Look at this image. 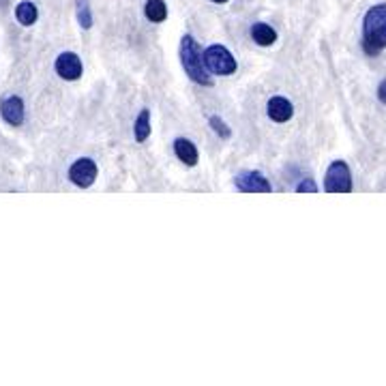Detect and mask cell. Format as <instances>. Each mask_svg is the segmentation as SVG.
Wrapping results in <instances>:
<instances>
[{"instance_id": "cell-1", "label": "cell", "mask_w": 386, "mask_h": 386, "mask_svg": "<svg viewBox=\"0 0 386 386\" xmlns=\"http://www.w3.org/2000/svg\"><path fill=\"white\" fill-rule=\"evenodd\" d=\"M386 47V5H373L363 20V50L369 56Z\"/></svg>"}, {"instance_id": "cell-2", "label": "cell", "mask_w": 386, "mask_h": 386, "mask_svg": "<svg viewBox=\"0 0 386 386\" xmlns=\"http://www.w3.org/2000/svg\"><path fill=\"white\" fill-rule=\"evenodd\" d=\"M181 63H183L185 73L195 84H202V86H211L213 84L211 71H209V67H206V63H204V52L200 50L198 41L191 35H185L183 41H181Z\"/></svg>"}, {"instance_id": "cell-3", "label": "cell", "mask_w": 386, "mask_h": 386, "mask_svg": "<svg viewBox=\"0 0 386 386\" xmlns=\"http://www.w3.org/2000/svg\"><path fill=\"white\" fill-rule=\"evenodd\" d=\"M204 63L215 75H232L236 73V58L225 45H211L204 50Z\"/></svg>"}, {"instance_id": "cell-4", "label": "cell", "mask_w": 386, "mask_h": 386, "mask_svg": "<svg viewBox=\"0 0 386 386\" xmlns=\"http://www.w3.org/2000/svg\"><path fill=\"white\" fill-rule=\"evenodd\" d=\"M324 189L326 193H350L352 191V174L348 163L343 161H333L326 170L324 178Z\"/></svg>"}, {"instance_id": "cell-5", "label": "cell", "mask_w": 386, "mask_h": 386, "mask_svg": "<svg viewBox=\"0 0 386 386\" xmlns=\"http://www.w3.org/2000/svg\"><path fill=\"white\" fill-rule=\"evenodd\" d=\"M69 178L75 187L88 189L93 187L97 181V163L93 159H77L71 168H69Z\"/></svg>"}, {"instance_id": "cell-6", "label": "cell", "mask_w": 386, "mask_h": 386, "mask_svg": "<svg viewBox=\"0 0 386 386\" xmlns=\"http://www.w3.org/2000/svg\"><path fill=\"white\" fill-rule=\"evenodd\" d=\"M236 189H241L243 193H271L273 187L271 183L260 172H241L234 178Z\"/></svg>"}, {"instance_id": "cell-7", "label": "cell", "mask_w": 386, "mask_h": 386, "mask_svg": "<svg viewBox=\"0 0 386 386\" xmlns=\"http://www.w3.org/2000/svg\"><path fill=\"white\" fill-rule=\"evenodd\" d=\"M54 67H56V73L61 75L63 80H67V82L80 80L82 77V71H84L82 61H80V56L75 52H63L61 56L56 58V65Z\"/></svg>"}, {"instance_id": "cell-8", "label": "cell", "mask_w": 386, "mask_h": 386, "mask_svg": "<svg viewBox=\"0 0 386 386\" xmlns=\"http://www.w3.org/2000/svg\"><path fill=\"white\" fill-rule=\"evenodd\" d=\"M0 116L11 127H20L24 123V101L17 95L5 97L0 101Z\"/></svg>"}, {"instance_id": "cell-9", "label": "cell", "mask_w": 386, "mask_h": 386, "mask_svg": "<svg viewBox=\"0 0 386 386\" xmlns=\"http://www.w3.org/2000/svg\"><path fill=\"white\" fill-rule=\"evenodd\" d=\"M266 112H269V116L273 118L275 123H285V121H290V118H292L294 107H292V103H290L288 99H283V97H273V99L269 101V107H266Z\"/></svg>"}, {"instance_id": "cell-10", "label": "cell", "mask_w": 386, "mask_h": 386, "mask_svg": "<svg viewBox=\"0 0 386 386\" xmlns=\"http://www.w3.org/2000/svg\"><path fill=\"white\" fill-rule=\"evenodd\" d=\"M174 153H176V157L181 159L185 165H195L198 163V148L187 138H178L174 142Z\"/></svg>"}, {"instance_id": "cell-11", "label": "cell", "mask_w": 386, "mask_h": 386, "mask_svg": "<svg viewBox=\"0 0 386 386\" xmlns=\"http://www.w3.org/2000/svg\"><path fill=\"white\" fill-rule=\"evenodd\" d=\"M251 39L262 47H269L277 41V33H275V28H271L269 24L258 22V24L251 26Z\"/></svg>"}, {"instance_id": "cell-12", "label": "cell", "mask_w": 386, "mask_h": 386, "mask_svg": "<svg viewBox=\"0 0 386 386\" xmlns=\"http://www.w3.org/2000/svg\"><path fill=\"white\" fill-rule=\"evenodd\" d=\"M15 17L22 26H33L39 17V11L35 7V3H28V0H24V3H20L15 7Z\"/></svg>"}, {"instance_id": "cell-13", "label": "cell", "mask_w": 386, "mask_h": 386, "mask_svg": "<svg viewBox=\"0 0 386 386\" xmlns=\"http://www.w3.org/2000/svg\"><path fill=\"white\" fill-rule=\"evenodd\" d=\"M144 13H146V17L151 22L159 24V22H163L168 17V7H165L163 0H146Z\"/></svg>"}, {"instance_id": "cell-14", "label": "cell", "mask_w": 386, "mask_h": 386, "mask_svg": "<svg viewBox=\"0 0 386 386\" xmlns=\"http://www.w3.org/2000/svg\"><path fill=\"white\" fill-rule=\"evenodd\" d=\"M133 131H135V140L138 142H146L148 135H151V112L148 110H142L135 118V125H133Z\"/></svg>"}, {"instance_id": "cell-15", "label": "cell", "mask_w": 386, "mask_h": 386, "mask_svg": "<svg viewBox=\"0 0 386 386\" xmlns=\"http://www.w3.org/2000/svg\"><path fill=\"white\" fill-rule=\"evenodd\" d=\"M77 22H80L82 28H91V26H93L91 7H88L86 0H80V3H77Z\"/></svg>"}, {"instance_id": "cell-16", "label": "cell", "mask_w": 386, "mask_h": 386, "mask_svg": "<svg viewBox=\"0 0 386 386\" xmlns=\"http://www.w3.org/2000/svg\"><path fill=\"white\" fill-rule=\"evenodd\" d=\"M209 123H211L213 131H215V133H219V138L228 140V138L232 135V131H230V129L225 127V123L221 121V118H219V116H211V118H209Z\"/></svg>"}, {"instance_id": "cell-17", "label": "cell", "mask_w": 386, "mask_h": 386, "mask_svg": "<svg viewBox=\"0 0 386 386\" xmlns=\"http://www.w3.org/2000/svg\"><path fill=\"white\" fill-rule=\"evenodd\" d=\"M296 191H299V193H318V187H316V183L311 181V178H305V181L299 183Z\"/></svg>"}, {"instance_id": "cell-18", "label": "cell", "mask_w": 386, "mask_h": 386, "mask_svg": "<svg viewBox=\"0 0 386 386\" xmlns=\"http://www.w3.org/2000/svg\"><path fill=\"white\" fill-rule=\"evenodd\" d=\"M378 99L386 105V80L380 82V86H378Z\"/></svg>"}, {"instance_id": "cell-19", "label": "cell", "mask_w": 386, "mask_h": 386, "mask_svg": "<svg viewBox=\"0 0 386 386\" xmlns=\"http://www.w3.org/2000/svg\"><path fill=\"white\" fill-rule=\"evenodd\" d=\"M213 3H219L221 5V3H228V0H213Z\"/></svg>"}]
</instances>
